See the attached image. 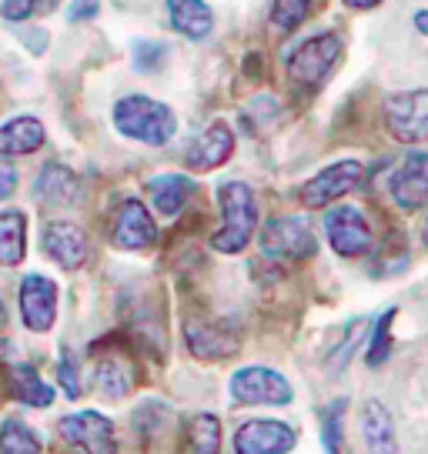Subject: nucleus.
I'll use <instances>...</instances> for the list:
<instances>
[{"label": "nucleus", "mask_w": 428, "mask_h": 454, "mask_svg": "<svg viewBox=\"0 0 428 454\" xmlns=\"http://www.w3.org/2000/svg\"><path fill=\"white\" fill-rule=\"evenodd\" d=\"M115 128L124 137H131V141L161 147V144H168L174 137L178 117L161 100H151L144 98V94H131V98H121L115 104Z\"/></svg>", "instance_id": "obj_1"}, {"label": "nucleus", "mask_w": 428, "mask_h": 454, "mask_svg": "<svg viewBox=\"0 0 428 454\" xmlns=\"http://www.w3.org/2000/svg\"><path fill=\"white\" fill-rule=\"evenodd\" d=\"M218 204H221L225 227L211 238V247L221 251V254H238V251L248 247L251 234H255V224H258L255 194L242 181H225V184L218 187Z\"/></svg>", "instance_id": "obj_2"}, {"label": "nucleus", "mask_w": 428, "mask_h": 454, "mask_svg": "<svg viewBox=\"0 0 428 454\" xmlns=\"http://www.w3.org/2000/svg\"><path fill=\"white\" fill-rule=\"evenodd\" d=\"M342 54V41L335 34H314L305 43H298L291 57H288V74L291 81L301 87H314L321 84L329 71L335 67V60Z\"/></svg>", "instance_id": "obj_3"}, {"label": "nucleus", "mask_w": 428, "mask_h": 454, "mask_svg": "<svg viewBox=\"0 0 428 454\" xmlns=\"http://www.w3.org/2000/svg\"><path fill=\"white\" fill-rule=\"evenodd\" d=\"M314 234L305 217H274L261 231V251L274 261H305L314 254Z\"/></svg>", "instance_id": "obj_4"}, {"label": "nucleus", "mask_w": 428, "mask_h": 454, "mask_svg": "<svg viewBox=\"0 0 428 454\" xmlns=\"http://www.w3.org/2000/svg\"><path fill=\"white\" fill-rule=\"evenodd\" d=\"M231 397L238 404H288L291 401V384L272 368H242L231 374Z\"/></svg>", "instance_id": "obj_5"}, {"label": "nucleus", "mask_w": 428, "mask_h": 454, "mask_svg": "<svg viewBox=\"0 0 428 454\" xmlns=\"http://www.w3.org/2000/svg\"><path fill=\"white\" fill-rule=\"evenodd\" d=\"M388 130L405 144H418L428 137V90H405L388 98L385 104Z\"/></svg>", "instance_id": "obj_6"}, {"label": "nucleus", "mask_w": 428, "mask_h": 454, "mask_svg": "<svg viewBox=\"0 0 428 454\" xmlns=\"http://www.w3.org/2000/svg\"><path fill=\"white\" fill-rule=\"evenodd\" d=\"M60 434L71 448H81L84 454H117L115 425L98 411L67 414L60 421Z\"/></svg>", "instance_id": "obj_7"}, {"label": "nucleus", "mask_w": 428, "mask_h": 454, "mask_svg": "<svg viewBox=\"0 0 428 454\" xmlns=\"http://www.w3.org/2000/svg\"><path fill=\"white\" fill-rule=\"evenodd\" d=\"M20 317L34 334L51 331L58 321V284L44 274H28L20 281Z\"/></svg>", "instance_id": "obj_8"}, {"label": "nucleus", "mask_w": 428, "mask_h": 454, "mask_svg": "<svg viewBox=\"0 0 428 454\" xmlns=\"http://www.w3.org/2000/svg\"><path fill=\"white\" fill-rule=\"evenodd\" d=\"M298 444V431L285 421H244L234 431V454H288Z\"/></svg>", "instance_id": "obj_9"}, {"label": "nucleus", "mask_w": 428, "mask_h": 454, "mask_svg": "<svg viewBox=\"0 0 428 454\" xmlns=\"http://www.w3.org/2000/svg\"><path fill=\"white\" fill-rule=\"evenodd\" d=\"M325 234L342 257H361L371 247V227L358 207H335L325 214Z\"/></svg>", "instance_id": "obj_10"}, {"label": "nucleus", "mask_w": 428, "mask_h": 454, "mask_svg": "<svg viewBox=\"0 0 428 454\" xmlns=\"http://www.w3.org/2000/svg\"><path fill=\"white\" fill-rule=\"evenodd\" d=\"M361 181V164L358 160H342V164H331L321 174H314L308 184L301 187V200L308 207H329L331 200L345 198L352 187Z\"/></svg>", "instance_id": "obj_11"}, {"label": "nucleus", "mask_w": 428, "mask_h": 454, "mask_svg": "<svg viewBox=\"0 0 428 454\" xmlns=\"http://www.w3.org/2000/svg\"><path fill=\"white\" fill-rule=\"evenodd\" d=\"M392 198L405 211H422L428 204V154L415 151L392 174Z\"/></svg>", "instance_id": "obj_12"}, {"label": "nucleus", "mask_w": 428, "mask_h": 454, "mask_svg": "<svg viewBox=\"0 0 428 454\" xmlns=\"http://www.w3.org/2000/svg\"><path fill=\"white\" fill-rule=\"evenodd\" d=\"M157 241V224L141 200L128 198L115 217V244L124 251H144Z\"/></svg>", "instance_id": "obj_13"}, {"label": "nucleus", "mask_w": 428, "mask_h": 454, "mask_svg": "<svg viewBox=\"0 0 428 454\" xmlns=\"http://www.w3.org/2000/svg\"><path fill=\"white\" fill-rule=\"evenodd\" d=\"M44 254L58 261L64 270L81 268L87 261V238L84 231L71 221H54L44 227Z\"/></svg>", "instance_id": "obj_14"}, {"label": "nucleus", "mask_w": 428, "mask_h": 454, "mask_svg": "<svg viewBox=\"0 0 428 454\" xmlns=\"http://www.w3.org/2000/svg\"><path fill=\"white\" fill-rule=\"evenodd\" d=\"M231 151H234V134H231L228 124L218 121V124H211L198 141L187 147L185 164L191 170H214L228 160Z\"/></svg>", "instance_id": "obj_15"}, {"label": "nucleus", "mask_w": 428, "mask_h": 454, "mask_svg": "<svg viewBox=\"0 0 428 454\" xmlns=\"http://www.w3.org/2000/svg\"><path fill=\"white\" fill-rule=\"evenodd\" d=\"M34 194L41 204H51V207H74L81 200V181L71 168L64 164H47L34 184Z\"/></svg>", "instance_id": "obj_16"}, {"label": "nucleus", "mask_w": 428, "mask_h": 454, "mask_svg": "<svg viewBox=\"0 0 428 454\" xmlns=\"http://www.w3.org/2000/svg\"><path fill=\"white\" fill-rule=\"evenodd\" d=\"M164 7L171 27L191 41H204L214 30V14L204 0H164Z\"/></svg>", "instance_id": "obj_17"}, {"label": "nucleus", "mask_w": 428, "mask_h": 454, "mask_svg": "<svg viewBox=\"0 0 428 454\" xmlns=\"http://www.w3.org/2000/svg\"><path fill=\"white\" fill-rule=\"evenodd\" d=\"M361 434H365V444H369L371 454H395L399 444H395V427H392V414L382 401L369 397L365 408H361Z\"/></svg>", "instance_id": "obj_18"}, {"label": "nucleus", "mask_w": 428, "mask_h": 454, "mask_svg": "<svg viewBox=\"0 0 428 454\" xmlns=\"http://www.w3.org/2000/svg\"><path fill=\"white\" fill-rule=\"evenodd\" d=\"M191 191H194V184L187 181L185 174H161V177H151V184H147L155 211L164 214V217H174V214L185 211Z\"/></svg>", "instance_id": "obj_19"}, {"label": "nucleus", "mask_w": 428, "mask_h": 454, "mask_svg": "<svg viewBox=\"0 0 428 454\" xmlns=\"http://www.w3.org/2000/svg\"><path fill=\"white\" fill-rule=\"evenodd\" d=\"M44 124L37 117H14L0 124V154H34L44 144Z\"/></svg>", "instance_id": "obj_20"}, {"label": "nucleus", "mask_w": 428, "mask_h": 454, "mask_svg": "<svg viewBox=\"0 0 428 454\" xmlns=\"http://www.w3.org/2000/svg\"><path fill=\"white\" fill-rule=\"evenodd\" d=\"M28 254V217L24 211H0V264L17 268Z\"/></svg>", "instance_id": "obj_21"}, {"label": "nucleus", "mask_w": 428, "mask_h": 454, "mask_svg": "<svg viewBox=\"0 0 428 454\" xmlns=\"http://www.w3.org/2000/svg\"><path fill=\"white\" fill-rule=\"evenodd\" d=\"M187 348L201 361H218V357H228L238 344H234V334H228L221 325H191L187 327Z\"/></svg>", "instance_id": "obj_22"}, {"label": "nucleus", "mask_w": 428, "mask_h": 454, "mask_svg": "<svg viewBox=\"0 0 428 454\" xmlns=\"http://www.w3.org/2000/svg\"><path fill=\"white\" fill-rule=\"evenodd\" d=\"M134 387L131 364L121 357H100L94 368V391L104 397H128Z\"/></svg>", "instance_id": "obj_23"}, {"label": "nucleus", "mask_w": 428, "mask_h": 454, "mask_svg": "<svg viewBox=\"0 0 428 454\" xmlns=\"http://www.w3.org/2000/svg\"><path fill=\"white\" fill-rule=\"evenodd\" d=\"M11 374V395L24 404H34V408H47L54 401V387L41 381V374L28 364H17V368L7 371Z\"/></svg>", "instance_id": "obj_24"}, {"label": "nucleus", "mask_w": 428, "mask_h": 454, "mask_svg": "<svg viewBox=\"0 0 428 454\" xmlns=\"http://www.w3.org/2000/svg\"><path fill=\"white\" fill-rule=\"evenodd\" d=\"M221 451V421L214 414H194L185 431V454Z\"/></svg>", "instance_id": "obj_25"}, {"label": "nucleus", "mask_w": 428, "mask_h": 454, "mask_svg": "<svg viewBox=\"0 0 428 454\" xmlns=\"http://www.w3.org/2000/svg\"><path fill=\"white\" fill-rule=\"evenodd\" d=\"M0 454H41V441L20 421H4L0 425Z\"/></svg>", "instance_id": "obj_26"}, {"label": "nucleus", "mask_w": 428, "mask_h": 454, "mask_svg": "<svg viewBox=\"0 0 428 454\" xmlns=\"http://www.w3.org/2000/svg\"><path fill=\"white\" fill-rule=\"evenodd\" d=\"M314 0H274L272 4V20L274 27L281 30H295L308 17V11H312Z\"/></svg>", "instance_id": "obj_27"}, {"label": "nucleus", "mask_w": 428, "mask_h": 454, "mask_svg": "<svg viewBox=\"0 0 428 454\" xmlns=\"http://www.w3.org/2000/svg\"><path fill=\"white\" fill-rule=\"evenodd\" d=\"M131 57H134V67L141 74H155L161 64H164V57H168V47L161 41H138L134 43V51H131Z\"/></svg>", "instance_id": "obj_28"}, {"label": "nucleus", "mask_w": 428, "mask_h": 454, "mask_svg": "<svg viewBox=\"0 0 428 454\" xmlns=\"http://www.w3.org/2000/svg\"><path fill=\"white\" fill-rule=\"evenodd\" d=\"M361 338H365V321H352V325L345 327V338L342 344H338V351H331L329 364L335 371H342L348 361H352V355H355V348L361 344Z\"/></svg>", "instance_id": "obj_29"}, {"label": "nucleus", "mask_w": 428, "mask_h": 454, "mask_svg": "<svg viewBox=\"0 0 428 454\" xmlns=\"http://www.w3.org/2000/svg\"><path fill=\"white\" fill-rule=\"evenodd\" d=\"M342 411H345V401L331 404L329 411L321 414V438H325V451L338 454L342 451Z\"/></svg>", "instance_id": "obj_30"}, {"label": "nucleus", "mask_w": 428, "mask_h": 454, "mask_svg": "<svg viewBox=\"0 0 428 454\" xmlns=\"http://www.w3.org/2000/svg\"><path fill=\"white\" fill-rule=\"evenodd\" d=\"M58 381L67 397H81V364L71 355V348H64L58 357Z\"/></svg>", "instance_id": "obj_31"}, {"label": "nucleus", "mask_w": 428, "mask_h": 454, "mask_svg": "<svg viewBox=\"0 0 428 454\" xmlns=\"http://www.w3.org/2000/svg\"><path fill=\"white\" fill-rule=\"evenodd\" d=\"M392 317H395V308L385 311L378 317V325H375V334H371V348H369V364L371 368H378L382 361L388 357L392 351V340H388V327H392Z\"/></svg>", "instance_id": "obj_32"}, {"label": "nucleus", "mask_w": 428, "mask_h": 454, "mask_svg": "<svg viewBox=\"0 0 428 454\" xmlns=\"http://www.w3.org/2000/svg\"><path fill=\"white\" fill-rule=\"evenodd\" d=\"M37 7V0H4V17L7 20H28Z\"/></svg>", "instance_id": "obj_33"}, {"label": "nucleus", "mask_w": 428, "mask_h": 454, "mask_svg": "<svg viewBox=\"0 0 428 454\" xmlns=\"http://www.w3.org/2000/svg\"><path fill=\"white\" fill-rule=\"evenodd\" d=\"M14 191H17V170L7 160H0V200H7Z\"/></svg>", "instance_id": "obj_34"}, {"label": "nucleus", "mask_w": 428, "mask_h": 454, "mask_svg": "<svg viewBox=\"0 0 428 454\" xmlns=\"http://www.w3.org/2000/svg\"><path fill=\"white\" fill-rule=\"evenodd\" d=\"M100 11V0H74V7H71V20L77 24V20H91V17Z\"/></svg>", "instance_id": "obj_35"}, {"label": "nucleus", "mask_w": 428, "mask_h": 454, "mask_svg": "<svg viewBox=\"0 0 428 454\" xmlns=\"http://www.w3.org/2000/svg\"><path fill=\"white\" fill-rule=\"evenodd\" d=\"M415 30L428 34V11H418V14H415Z\"/></svg>", "instance_id": "obj_36"}, {"label": "nucleus", "mask_w": 428, "mask_h": 454, "mask_svg": "<svg viewBox=\"0 0 428 454\" xmlns=\"http://www.w3.org/2000/svg\"><path fill=\"white\" fill-rule=\"evenodd\" d=\"M348 7H358V11H369V7H375L378 0H345Z\"/></svg>", "instance_id": "obj_37"}, {"label": "nucleus", "mask_w": 428, "mask_h": 454, "mask_svg": "<svg viewBox=\"0 0 428 454\" xmlns=\"http://www.w3.org/2000/svg\"><path fill=\"white\" fill-rule=\"evenodd\" d=\"M37 7H44V11H51V7H58V0H37Z\"/></svg>", "instance_id": "obj_38"}, {"label": "nucleus", "mask_w": 428, "mask_h": 454, "mask_svg": "<svg viewBox=\"0 0 428 454\" xmlns=\"http://www.w3.org/2000/svg\"><path fill=\"white\" fill-rule=\"evenodd\" d=\"M425 244H428V224H425Z\"/></svg>", "instance_id": "obj_39"}]
</instances>
